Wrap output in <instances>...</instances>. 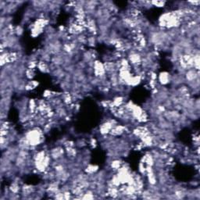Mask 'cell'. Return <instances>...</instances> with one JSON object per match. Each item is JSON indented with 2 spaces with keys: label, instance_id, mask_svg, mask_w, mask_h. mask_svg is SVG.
Returning a JSON list of instances; mask_svg holds the SVG:
<instances>
[{
  "label": "cell",
  "instance_id": "obj_1",
  "mask_svg": "<svg viewBox=\"0 0 200 200\" xmlns=\"http://www.w3.org/2000/svg\"><path fill=\"white\" fill-rule=\"evenodd\" d=\"M66 154L65 149L63 148L62 146H57V147L53 148L51 150H49V155L53 160H57L60 159V158L63 157L64 155Z\"/></svg>",
  "mask_w": 200,
  "mask_h": 200
},
{
  "label": "cell",
  "instance_id": "obj_2",
  "mask_svg": "<svg viewBox=\"0 0 200 200\" xmlns=\"http://www.w3.org/2000/svg\"><path fill=\"white\" fill-rule=\"evenodd\" d=\"M184 76H185V79L186 83L194 82L195 80L199 78V70H195V69H191V70H187Z\"/></svg>",
  "mask_w": 200,
  "mask_h": 200
},
{
  "label": "cell",
  "instance_id": "obj_3",
  "mask_svg": "<svg viewBox=\"0 0 200 200\" xmlns=\"http://www.w3.org/2000/svg\"><path fill=\"white\" fill-rule=\"evenodd\" d=\"M171 75L168 74L167 72H161L159 74V77H158V80H159V84L161 85L164 86L167 84H169L171 82Z\"/></svg>",
  "mask_w": 200,
  "mask_h": 200
},
{
  "label": "cell",
  "instance_id": "obj_4",
  "mask_svg": "<svg viewBox=\"0 0 200 200\" xmlns=\"http://www.w3.org/2000/svg\"><path fill=\"white\" fill-rule=\"evenodd\" d=\"M37 67L38 68V70L42 73H51L50 69H49V65L47 63L44 62V61L40 60L38 63Z\"/></svg>",
  "mask_w": 200,
  "mask_h": 200
},
{
  "label": "cell",
  "instance_id": "obj_5",
  "mask_svg": "<svg viewBox=\"0 0 200 200\" xmlns=\"http://www.w3.org/2000/svg\"><path fill=\"white\" fill-rule=\"evenodd\" d=\"M85 173L87 174H93L97 173L99 171V167L96 165H91V164H88L85 167Z\"/></svg>",
  "mask_w": 200,
  "mask_h": 200
},
{
  "label": "cell",
  "instance_id": "obj_6",
  "mask_svg": "<svg viewBox=\"0 0 200 200\" xmlns=\"http://www.w3.org/2000/svg\"><path fill=\"white\" fill-rule=\"evenodd\" d=\"M38 86V82L37 81H34V80H30L26 83L25 85V90L26 91H31Z\"/></svg>",
  "mask_w": 200,
  "mask_h": 200
},
{
  "label": "cell",
  "instance_id": "obj_7",
  "mask_svg": "<svg viewBox=\"0 0 200 200\" xmlns=\"http://www.w3.org/2000/svg\"><path fill=\"white\" fill-rule=\"evenodd\" d=\"M151 2L152 6H155V7H164L166 5V1H150Z\"/></svg>",
  "mask_w": 200,
  "mask_h": 200
},
{
  "label": "cell",
  "instance_id": "obj_8",
  "mask_svg": "<svg viewBox=\"0 0 200 200\" xmlns=\"http://www.w3.org/2000/svg\"><path fill=\"white\" fill-rule=\"evenodd\" d=\"M35 70H32V69H27L25 71V77L29 80H32L35 77Z\"/></svg>",
  "mask_w": 200,
  "mask_h": 200
},
{
  "label": "cell",
  "instance_id": "obj_9",
  "mask_svg": "<svg viewBox=\"0 0 200 200\" xmlns=\"http://www.w3.org/2000/svg\"><path fill=\"white\" fill-rule=\"evenodd\" d=\"M23 27H22V26L19 25V26H17V27H15V34L17 37L20 36V35L23 34Z\"/></svg>",
  "mask_w": 200,
  "mask_h": 200
},
{
  "label": "cell",
  "instance_id": "obj_10",
  "mask_svg": "<svg viewBox=\"0 0 200 200\" xmlns=\"http://www.w3.org/2000/svg\"><path fill=\"white\" fill-rule=\"evenodd\" d=\"M90 145H91V146L92 148H95L96 147V146H97V143H96V140L95 139V138H91L90 139Z\"/></svg>",
  "mask_w": 200,
  "mask_h": 200
}]
</instances>
